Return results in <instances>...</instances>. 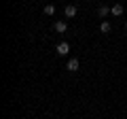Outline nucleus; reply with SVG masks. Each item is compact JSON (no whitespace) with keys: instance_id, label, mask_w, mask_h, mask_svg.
I'll return each instance as SVG.
<instances>
[{"instance_id":"nucleus-1","label":"nucleus","mask_w":127,"mask_h":119,"mask_svg":"<svg viewBox=\"0 0 127 119\" xmlns=\"http://www.w3.org/2000/svg\"><path fill=\"white\" fill-rule=\"evenodd\" d=\"M78 66H81V62H78L76 58H70V60H68V64H66V70H70V72H76Z\"/></svg>"},{"instance_id":"nucleus-2","label":"nucleus","mask_w":127,"mask_h":119,"mask_svg":"<svg viewBox=\"0 0 127 119\" xmlns=\"http://www.w3.org/2000/svg\"><path fill=\"white\" fill-rule=\"evenodd\" d=\"M55 51H57V55H68L70 53V45L64 41V43H59V45L55 47Z\"/></svg>"},{"instance_id":"nucleus-3","label":"nucleus","mask_w":127,"mask_h":119,"mask_svg":"<svg viewBox=\"0 0 127 119\" xmlns=\"http://www.w3.org/2000/svg\"><path fill=\"white\" fill-rule=\"evenodd\" d=\"M64 15H66V17H76V6H74V4H68L66 9H64Z\"/></svg>"},{"instance_id":"nucleus-4","label":"nucleus","mask_w":127,"mask_h":119,"mask_svg":"<svg viewBox=\"0 0 127 119\" xmlns=\"http://www.w3.org/2000/svg\"><path fill=\"white\" fill-rule=\"evenodd\" d=\"M100 32L102 34H110V32H112V26H110L108 21H102L100 23Z\"/></svg>"},{"instance_id":"nucleus-5","label":"nucleus","mask_w":127,"mask_h":119,"mask_svg":"<svg viewBox=\"0 0 127 119\" xmlns=\"http://www.w3.org/2000/svg\"><path fill=\"white\" fill-rule=\"evenodd\" d=\"M110 13H112L114 17H119V15H123V4H112V6H110Z\"/></svg>"},{"instance_id":"nucleus-6","label":"nucleus","mask_w":127,"mask_h":119,"mask_svg":"<svg viewBox=\"0 0 127 119\" xmlns=\"http://www.w3.org/2000/svg\"><path fill=\"white\" fill-rule=\"evenodd\" d=\"M55 32H66V30H68V23L66 21H55Z\"/></svg>"},{"instance_id":"nucleus-7","label":"nucleus","mask_w":127,"mask_h":119,"mask_svg":"<svg viewBox=\"0 0 127 119\" xmlns=\"http://www.w3.org/2000/svg\"><path fill=\"white\" fill-rule=\"evenodd\" d=\"M108 13H110V6H106V4H100V6H97V15H100V17H106Z\"/></svg>"},{"instance_id":"nucleus-8","label":"nucleus","mask_w":127,"mask_h":119,"mask_svg":"<svg viewBox=\"0 0 127 119\" xmlns=\"http://www.w3.org/2000/svg\"><path fill=\"white\" fill-rule=\"evenodd\" d=\"M53 13H55V6L53 4H47L45 6V15H53Z\"/></svg>"},{"instance_id":"nucleus-9","label":"nucleus","mask_w":127,"mask_h":119,"mask_svg":"<svg viewBox=\"0 0 127 119\" xmlns=\"http://www.w3.org/2000/svg\"><path fill=\"white\" fill-rule=\"evenodd\" d=\"M125 28H127V19H125Z\"/></svg>"}]
</instances>
